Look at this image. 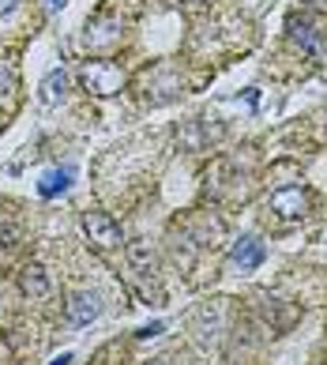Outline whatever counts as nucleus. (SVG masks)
<instances>
[{
  "mask_svg": "<svg viewBox=\"0 0 327 365\" xmlns=\"http://www.w3.org/2000/svg\"><path fill=\"white\" fill-rule=\"evenodd\" d=\"M79 79H83V87L94 91V94H117L120 83H125V72L117 68L113 61H87L83 72H79Z\"/></svg>",
  "mask_w": 327,
  "mask_h": 365,
  "instance_id": "1",
  "label": "nucleus"
},
{
  "mask_svg": "<svg viewBox=\"0 0 327 365\" xmlns=\"http://www.w3.org/2000/svg\"><path fill=\"white\" fill-rule=\"evenodd\" d=\"M267 207L279 215L282 222H297L308 215V196L301 192V188H279V192H271Z\"/></svg>",
  "mask_w": 327,
  "mask_h": 365,
  "instance_id": "2",
  "label": "nucleus"
},
{
  "mask_svg": "<svg viewBox=\"0 0 327 365\" xmlns=\"http://www.w3.org/2000/svg\"><path fill=\"white\" fill-rule=\"evenodd\" d=\"M83 230H87V237H90L98 249L120 245V226L109 219V215H102V211H87V215H83Z\"/></svg>",
  "mask_w": 327,
  "mask_h": 365,
  "instance_id": "3",
  "label": "nucleus"
},
{
  "mask_svg": "<svg viewBox=\"0 0 327 365\" xmlns=\"http://www.w3.org/2000/svg\"><path fill=\"white\" fill-rule=\"evenodd\" d=\"M19 287L26 297H34V302H42V297H49V275L42 264H26L19 272Z\"/></svg>",
  "mask_w": 327,
  "mask_h": 365,
  "instance_id": "4",
  "label": "nucleus"
},
{
  "mask_svg": "<svg viewBox=\"0 0 327 365\" xmlns=\"http://www.w3.org/2000/svg\"><path fill=\"white\" fill-rule=\"evenodd\" d=\"M102 313V297L98 294H76L72 302H68V317H72V324H90V320H98Z\"/></svg>",
  "mask_w": 327,
  "mask_h": 365,
  "instance_id": "5",
  "label": "nucleus"
},
{
  "mask_svg": "<svg viewBox=\"0 0 327 365\" xmlns=\"http://www.w3.org/2000/svg\"><path fill=\"white\" fill-rule=\"evenodd\" d=\"M264 256H267V252H264V245H260L256 237H241L237 245H234V252H229V260H234L241 272H252V267L264 264Z\"/></svg>",
  "mask_w": 327,
  "mask_h": 365,
  "instance_id": "6",
  "label": "nucleus"
},
{
  "mask_svg": "<svg viewBox=\"0 0 327 365\" xmlns=\"http://www.w3.org/2000/svg\"><path fill=\"white\" fill-rule=\"evenodd\" d=\"M290 38H294V42L301 46L305 53H316V46H320V26L312 23V19H305V16H301V19L294 16V19H290Z\"/></svg>",
  "mask_w": 327,
  "mask_h": 365,
  "instance_id": "7",
  "label": "nucleus"
},
{
  "mask_svg": "<svg viewBox=\"0 0 327 365\" xmlns=\"http://www.w3.org/2000/svg\"><path fill=\"white\" fill-rule=\"evenodd\" d=\"M128 264L135 267V272H155V252H151V245L147 241H132L128 245Z\"/></svg>",
  "mask_w": 327,
  "mask_h": 365,
  "instance_id": "8",
  "label": "nucleus"
},
{
  "mask_svg": "<svg viewBox=\"0 0 327 365\" xmlns=\"http://www.w3.org/2000/svg\"><path fill=\"white\" fill-rule=\"evenodd\" d=\"M68 181H72V170H49L42 178V185H38V192H42V196H57V192L68 188Z\"/></svg>",
  "mask_w": 327,
  "mask_h": 365,
  "instance_id": "9",
  "label": "nucleus"
},
{
  "mask_svg": "<svg viewBox=\"0 0 327 365\" xmlns=\"http://www.w3.org/2000/svg\"><path fill=\"white\" fill-rule=\"evenodd\" d=\"M64 83H68V79H64L61 68H57V72H49V76H46V83H42V102H57V94L64 91Z\"/></svg>",
  "mask_w": 327,
  "mask_h": 365,
  "instance_id": "10",
  "label": "nucleus"
},
{
  "mask_svg": "<svg viewBox=\"0 0 327 365\" xmlns=\"http://www.w3.org/2000/svg\"><path fill=\"white\" fill-rule=\"evenodd\" d=\"M11 237H16V226H0V245H11Z\"/></svg>",
  "mask_w": 327,
  "mask_h": 365,
  "instance_id": "11",
  "label": "nucleus"
},
{
  "mask_svg": "<svg viewBox=\"0 0 327 365\" xmlns=\"http://www.w3.org/2000/svg\"><path fill=\"white\" fill-rule=\"evenodd\" d=\"M162 331V324L155 320V324H147V328H140V339H151V335H158Z\"/></svg>",
  "mask_w": 327,
  "mask_h": 365,
  "instance_id": "12",
  "label": "nucleus"
},
{
  "mask_svg": "<svg viewBox=\"0 0 327 365\" xmlns=\"http://www.w3.org/2000/svg\"><path fill=\"white\" fill-rule=\"evenodd\" d=\"M16 8V0H0V16H4V11H11Z\"/></svg>",
  "mask_w": 327,
  "mask_h": 365,
  "instance_id": "13",
  "label": "nucleus"
},
{
  "mask_svg": "<svg viewBox=\"0 0 327 365\" xmlns=\"http://www.w3.org/2000/svg\"><path fill=\"white\" fill-rule=\"evenodd\" d=\"M68 361H72V354H61L57 361H53V365H68Z\"/></svg>",
  "mask_w": 327,
  "mask_h": 365,
  "instance_id": "14",
  "label": "nucleus"
},
{
  "mask_svg": "<svg viewBox=\"0 0 327 365\" xmlns=\"http://www.w3.org/2000/svg\"><path fill=\"white\" fill-rule=\"evenodd\" d=\"M185 4H192V8H199V4H203V0H185Z\"/></svg>",
  "mask_w": 327,
  "mask_h": 365,
  "instance_id": "15",
  "label": "nucleus"
},
{
  "mask_svg": "<svg viewBox=\"0 0 327 365\" xmlns=\"http://www.w3.org/2000/svg\"><path fill=\"white\" fill-rule=\"evenodd\" d=\"M49 4H53V8H57V4H64V0H49Z\"/></svg>",
  "mask_w": 327,
  "mask_h": 365,
  "instance_id": "16",
  "label": "nucleus"
},
{
  "mask_svg": "<svg viewBox=\"0 0 327 365\" xmlns=\"http://www.w3.org/2000/svg\"><path fill=\"white\" fill-rule=\"evenodd\" d=\"M155 365H166V361H155Z\"/></svg>",
  "mask_w": 327,
  "mask_h": 365,
  "instance_id": "17",
  "label": "nucleus"
},
{
  "mask_svg": "<svg viewBox=\"0 0 327 365\" xmlns=\"http://www.w3.org/2000/svg\"><path fill=\"white\" fill-rule=\"evenodd\" d=\"M305 4H312V0H305Z\"/></svg>",
  "mask_w": 327,
  "mask_h": 365,
  "instance_id": "18",
  "label": "nucleus"
}]
</instances>
